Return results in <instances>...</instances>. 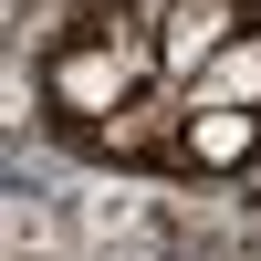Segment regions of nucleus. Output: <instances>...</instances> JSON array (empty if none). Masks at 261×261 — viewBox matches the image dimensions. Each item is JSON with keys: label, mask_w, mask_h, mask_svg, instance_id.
Returning <instances> with one entry per match:
<instances>
[{"label": "nucleus", "mask_w": 261, "mask_h": 261, "mask_svg": "<svg viewBox=\"0 0 261 261\" xmlns=\"http://www.w3.org/2000/svg\"><path fill=\"white\" fill-rule=\"evenodd\" d=\"M42 105L73 146L188 178L220 115H261V0H94L42 63Z\"/></svg>", "instance_id": "f257e3e1"}]
</instances>
